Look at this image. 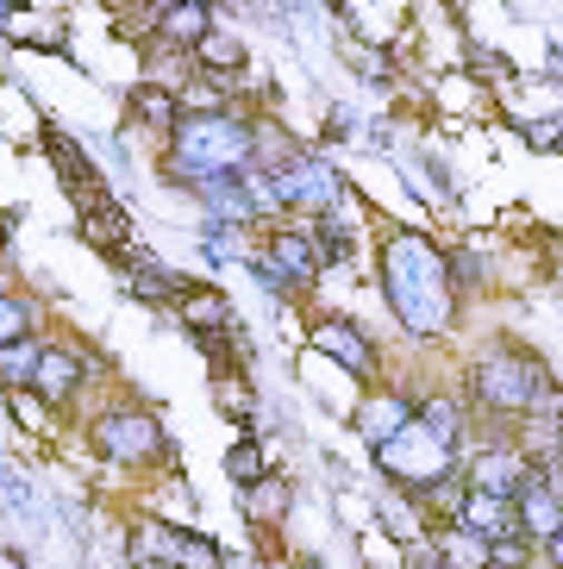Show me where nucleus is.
I'll list each match as a JSON object with an SVG mask.
<instances>
[{
  "mask_svg": "<svg viewBox=\"0 0 563 569\" xmlns=\"http://www.w3.org/2000/svg\"><path fill=\"white\" fill-rule=\"evenodd\" d=\"M414 419L426 426L445 451H464V438H470V407L457 401V395H419L414 401Z\"/></svg>",
  "mask_w": 563,
  "mask_h": 569,
  "instance_id": "obj_16",
  "label": "nucleus"
},
{
  "mask_svg": "<svg viewBox=\"0 0 563 569\" xmlns=\"http://www.w3.org/2000/svg\"><path fill=\"white\" fill-rule=\"evenodd\" d=\"M214 407L226 419H238V426H250L257 419V388H250L245 369H226V376H214Z\"/></svg>",
  "mask_w": 563,
  "mask_h": 569,
  "instance_id": "obj_20",
  "label": "nucleus"
},
{
  "mask_svg": "<svg viewBox=\"0 0 563 569\" xmlns=\"http://www.w3.org/2000/svg\"><path fill=\"white\" fill-rule=\"evenodd\" d=\"M464 57L476 63V76H488V82H507V76H514V63L501 51H488V44H464Z\"/></svg>",
  "mask_w": 563,
  "mask_h": 569,
  "instance_id": "obj_29",
  "label": "nucleus"
},
{
  "mask_svg": "<svg viewBox=\"0 0 563 569\" xmlns=\"http://www.w3.org/2000/svg\"><path fill=\"white\" fill-rule=\"evenodd\" d=\"M269 194H276V213L282 219H314V213H332V207H345V176L326 163V157L314 151H295L282 169H269L264 176Z\"/></svg>",
  "mask_w": 563,
  "mask_h": 569,
  "instance_id": "obj_4",
  "label": "nucleus"
},
{
  "mask_svg": "<svg viewBox=\"0 0 563 569\" xmlns=\"http://www.w3.org/2000/svg\"><path fill=\"white\" fill-rule=\"evenodd\" d=\"M26 332H38V301L0 288V345H13V338H26Z\"/></svg>",
  "mask_w": 563,
  "mask_h": 569,
  "instance_id": "obj_24",
  "label": "nucleus"
},
{
  "mask_svg": "<svg viewBox=\"0 0 563 569\" xmlns=\"http://www.w3.org/2000/svg\"><path fill=\"white\" fill-rule=\"evenodd\" d=\"M419 169H426V182H432V194H438V201H457V182H451V169H445V157H432V151H419Z\"/></svg>",
  "mask_w": 563,
  "mask_h": 569,
  "instance_id": "obj_30",
  "label": "nucleus"
},
{
  "mask_svg": "<svg viewBox=\"0 0 563 569\" xmlns=\"http://www.w3.org/2000/svg\"><path fill=\"white\" fill-rule=\"evenodd\" d=\"M7 413H13L19 426H26V432H45L57 407H50L45 395H38V388H7Z\"/></svg>",
  "mask_w": 563,
  "mask_h": 569,
  "instance_id": "obj_26",
  "label": "nucleus"
},
{
  "mask_svg": "<svg viewBox=\"0 0 563 569\" xmlns=\"http://www.w3.org/2000/svg\"><path fill=\"white\" fill-rule=\"evenodd\" d=\"M432 545H438L457 569H488V538L470 532V526H457V519H445V532L432 538Z\"/></svg>",
  "mask_w": 563,
  "mask_h": 569,
  "instance_id": "obj_22",
  "label": "nucleus"
},
{
  "mask_svg": "<svg viewBox=\"0 0 563 569\" xmlns=\"http://www.w3.org/2000/svg\"><path fill=\"white\" fill-rule=\"evenodd\" d=\"M307 351H319L326 363H338L345 376H357V382H382V351L376 338L357 326L350 313H319L314 326H307Z\"/></svg>",
  "mask_w": 563,
  "mask_h": 569,
  "instance_id": "obj_6",
  "label": "nucleus"
},
{
  "mask_svg": "<svg viewBox=\"0 0 563 569\" xmlns=\"http://www.w3.org/2000/svg\"><path fill=\"white\" fill-rule=\"evenodd\" d=\"M407 419H414V395L369 382V395L357 401V413H350V432H357V438L369 445V451H376V445H388V438H395L401 426H407Z\"/></svg>",
  "mask_w": 563,
  "mask_h": 569,
  "instance_id": "obj_12",
  "label": "nucleus"
},
{
  "mask_svg": "<svg viewBox=\"0 0 563 569\" xmlns=\"http://www.w3.org/2000/svg\"><path fill=\"white\" fill-rule=\"evenodd\" d=\"M264 469H269V457H264V445H257L250 432L238 438L233 451H226V476H233V488H250L257 476H264Z\"/></svg>",
  "mask_w": 563,
  "mask_h": 569,
  "instance_id": "obj_25",
  "label": "nucleus"
},
{
  "mask_svg": "<svg viewBox=\"0 0 563 569\" xmlns=\"http://www.w3.org/2000/svg\"><path fill=\"white\" fill-rule=\"evenodd\" d=\"M526 563H532V538L526 532L488 538V569H526Z\"/></svg>",
  "mask_w": 563,
  "mask_h": 569,
  "instance_id": "obj_28",
  "label": "nucleus"
},
{
  "mask_svg": "<svg viewBox=\"0 0 563 569\" xmlns=\"http://www.w3.org/2000/svg\"><path fill=\"white\" fill-rule=\"evenodd\" d=\"M169 569H226V551H219L207 532H188L176 526V545H169Z\"/></svg>",
  "mask_w": 563,
  "mask_h": 569,
  "instance_id": "obj_23",
  "label": "nucleus"
},
{
  "mask_svg": "<svg viewBox=\"0 0 563 569\" xmlns=\"http://www.w3.org/2000/svg\"><path fill=\"white\" fill-rule=\"evenodd\" d=\"M257 251H269L288 276H295L300 288H314L319 276H326V257H319V238L307 219H269L264 238H257Z\"/></svg>",
  "mask_w": 563,
  "mask_h": 569,
  "instance_id": "obj_9",
  "label": "nucleus"
},
{
  "mask_svg": "<svg viewBox=\"0 0 563 569\" xmlns=\"http://www.w3.org/2000/svg\"><path fill=\"white\" fill-rule=\"evenodd\" d=\"M176 119H182V94L169 82H132L126 88V126H138V132H150V138H169L176 132Z\"/></svg>",
  "mask_w": 563,
  "mask_h": 569,
  "instance_id": "obj_13",
  "label": "nucleus"
},
{
  "mask_svg": "<svg viewBox=\"0 0 563 569\" xmlns=\"http://www.w3.org/2000/svg\"><path fill=\"white\" fill-rule=\"evenodd\" d=\"M38 138H45V157H50V169H57V182H63V194L76 201V213H88V207L107 194V182H100V169H95V157L76 144L69 132H57V126H38Z\"/></svg>",
  "mask_w": 563,
  "mask_h": 569,
  "instance_id": "obj_8",
  "label": "nucleus"
},
{
  "mask_svg": "<svg viewBox=\"0 0 563 569\" xmlns=\"http://www.w3.org/2000/svg\"><path fill=\"white\" fill-rule=\"evenodd\" d=\"M176 313H182V326L188 332H207V326H245V319H238V307L226 301V295H219V288H188L182 301H176Z\"/></svg>",
  "mask_w": 563,
  "mask_h": 569,
  "instance_id": "obj_18",
  "label": "nucleus"
},
{
  "mask_svg": "<svg viewBox=\"0 0 563 569\" xmlns=\"http://www.w3.org/2000/svg\"><path fill=\"white\" fill-rule=\"evenodd\" d=\"M238 507H245L250 526H282L288 507H295V482H288L282 469H264L250 488H238Z\"/></svg>",
  "mask_w": 563,
  "mask_h": 569,
  "instance_id": "obj_15",
  "label": "nucleus"
},
{
  "mask_svg": "<svg viewBox=\"0 0 563 569\" xmlns=\"http://www.w3.org/2000/svg\"><path fill=\"white\" fill-rule=\"evenodd\" d=\"M126 295H132V301H145V307H176L188 295V276H176V269L164 263V257H150V251H132V244H126Z\"/></svg>",
  "mask_w": 563,
  "mask_h": 569,
  "instance_id": "obj_11",
  "label": "nucleus"
},
{
  "mask_svg": "<svg viewBox=\"0 0 563 569\" xmlns=\"http://www.w3.org/2000/svg\"><path fill=\"white\" fill-rule=\"evenodd\" d=\"M245 269H250V282L264 288L269 301H282V307H295L300 295H307V288H300L295 276H288V269H282V263H276V257H269V251H257V244H250V251H245Z\"/></svg>",
  "mask_w": 563,
  "mask_h": 569,
  "instance_id": "obj_19",
  "label": "nucleus"
},
{
  "mask_svg": "<svg viewBox=\"0 0 563 569\" xmlns=\"http://www.w3.org/2000/svg\"><path fill=\"white\" fill-rule=\"evenodd\" d=\"M464 388H470V407L488 419H526V413H557L563 407L545 357L520 351L514 338H501L495 351H482L464 369Z\"/></svg>",
  "mask_w": 563,
  "mask_h": 569,
  "instance_id": "obj_2",
  "label": "nucleus"
},
{
  "mask_svg": "<svg viewBox=\"0 0 563 569\" xmlns=\"http://www.w3.org/2000/svg\"><path fill=\"white\" fill-rule=\"evenodd\" d=\"M382 301L401 319L407 338H445L457 326V282L451 251H438L426 232H388L382 238Z\"/></svg>",
  "mask_w": 563,
  "mask_h": 569,
  "instance_id": "obj_1",
  "label": "nucleus"
},
{
  "mask_svg": "<svg viewBox=\"0 0 563 569\" xmlns=\"http://www.w3.org/2000/svg\"><path fill=\"white\" fill-rule=\"evenodd\" d=\"M195 69L200 76H219V82H245V69H250L245 38H238L233 26H214V32L195 44Z\"/></svg>",
  "mask_w": 563,
  "mask_h": 569,
  "instance_id": "obj_14",
  "label": "nucleus"
},
{
  "mask_svg": "<svg viewBox=\"0 0 563 569\" xmlns=\"http://www.w3.org/2000/svg\"><path fill=\"white\" fill-rule=\"evenodd\" d=\"M345 138H357V113H350V107H332L326 113V144H345Z\"/></svg>",
  "mask_w": 563,
  "mask_h": 569,
  "instance_id": "obj_31",
  "label": "nucleus"
},
{
  "mask_svg": "<svg viewBox=\"0 0 563 569\" xmlns=\"http://www.w3.org/2000/svg\"><path fill=\"white\" fill-rule=\"evenodd\" d=\"M445 7H457V0H445Z\"/></svg>",
  "mask_w": 563,
  "mask_h": 569,
  "instance_id": "obj_39",
  "label": "nucleus"
},
{
  "mask_svg": "<svg viewBox=\"0 0 563 569\" xmlns=\"http://www.w3.org/2000/svg\"><path fill=\"white\" fill-rule=\"evenodd\" d=\"M88 438H95V457H107L113 469H150L157 457H169L164 419L145 401H107L88 419Z\"/></svg>",
  "mask_w": 563,
  "mask_h": 569,
  "instance_id": "obj_3",
  "label": "nucleus"
},
{
  "mask_svg": "<svg viewBox=\"0 0 563 569\" xmlns=\"http://www.w3.org/2000/svg\"><path fill=\"white\" fill-rule=\"evenodd\" d=\"M95 376H100V357H88L82 345H63V338H45L38 369H32V388L63 413V407H76V395H82Z\"/></svg>",
  "mask_w": 563,
  "mask_h": 569,
  "instance_id": "obj_7",
  "label": "nucleus"
},
{
  "mask_svg": "<svg viewBox=\"0 0 563 569\" xmlns=\"http://www.w3.org/2000/svg\"><path fill=\"white\" fill-rule=\"evenodd\" d=\"M38 351H45V338H38V332L13 338V345H0V395H7V388H32Z\"/></svg>",
  "mask_w": 563,
  "mask_h": 569,
  "instance_id": "obj_21",
  "label": "nucleus"
},
{
  "mask_svg": "<svg viewBox=\"0 0 563 569\" xmlns=\"http://www.w3.org/2000/svg\"><path fill=\"white\" fill-rule=\"evenodd\" d=\"M457 526H470V532H482V538H507V532H520V507L507 501V495H482V488H470Z\"/></svg>",
  "mask_w": 563,
  "mask_h": 569,
  "instance_id": "obj_17",
  "label": "nucleus"
},
{
  "mask_svg": "<svg viewBox=\"0 0 563 569\" xmlns=\"http://www.w3.org/2000/svg\"><path fill=\"white\" fill-rule=\"evenodd\" d=\"M545 563H551V569H563V526L545 538Z\"/></svg>",
  "mask_w": 563,
  "mask_h": 569,
  "instance_id": "obj_34",
  "label": "nucleus"
},
{
  "mask_svg": "<svg viewBox=\"0 0 563 569\" xmlns=\"http://www.w3.org/2000/svg\"><path fill=\"white\" fill-rule=\"evenodd\" d=\"M0 507H13V513H26V519L38 513V495H32V482H26V469L7 463V457H0Z\"/></svg>",
  "mask_w": 563,
  "mask_h": 569,
  "instance_id": "obj_27",
  "label": "nucleus"
},
{
  "mask_svg": "<svg viewBox=\"0 0 563 569\" xmlns=\"http://www.w3.org/2000/svg\"><path fill=\"white\" fill-rule=\"evenodd\" d=\"M364 138H369V144H376V151H395V132H388V126H369Z\"/></svg>",
  "mask_w": 563,
  "mask_h": 569,
  "instance_id": "obj_35",
  "label": "nucleus"
},
{
  "mask_svg": "<svg viewBox=\"0 0 563 569\" xmlns=\"http://www.w3.org/2000/svg\"><path fill=\"white\" fill-rule=\"evenodd\" d=\"M464 476H470V488H482V495H507V501H514L520 488H526V476H532V457L520 451L514 438H495V445H482V451L464 463Z\"/></svg>",
  "mask_w": 563,
  "mask_h": 569,
  "instance_id": "obj_10",
  "label": "nucleus"
},
{
  "mask_svg": "<svg viewBox=\"0 0 563 569\" xmlns=\"http://www.w3.org/2000/svg\"><path fill=\"white\" fill-rule=\"evenodd\" d=\"M557 432H563V407H557Z\"/></svg>",
  "mask_w": 563,
  "mask_h": 569,
  "instance_id": "obj_38",
  "label": "nucleus"
},
{
  "mask_svg": "<svg viewBox=\"0 0 563 569\" xmlns=\"http://www.w3.org/2000/svg\"><path fill=\"white\" fill-rule=\"evenodd\" d=\"M13 226H19V207H0V257H7V244H13Z\"/></svg>",
  "mask_w": 563,
  "mask_h": 569,
  "instance_id": "obj_33",
  "label": "nucleus"
},
{
  "mask_svg": "<svg viewBox=\"0 0 563 569\" xmlns=\"http://www.w3.org/2000/svg\"><path fill=\"white\" fill-rule=\"evenodd\" d=\"M226 569H233V563H226ZM238 569H264V563H238Z\"/></svg>",
  "mask_w": 563,
  "mask_h": 569,
  "instance_id": "obj_37",
  "label": "nucleus"
},
{
  "mask_svg": "<svg viewBox=\"0 0 563 569\" xmlns=\"http://www.w3.org/2000/svg\"><path fill=\"white\" fill-rule=\"evenodd\" d=\"M107 7H113V13H126V7H138V0H107Z\"/></svg>",
  "mask_w": 563,
  "mask_h": 569,
  "instance_id": "obj_36",
  "label": "nucleus"
},
{
  "mask_svg": "<svg viewBox=\"0 0 563 569\" xmlns=\"http://www.w3.org/2000/svg\"><path fill=\"white\" fill-rule=\"evenodd\" d=\"M369 457H376V469L401 488V495H414V488H426V482H432V476L457 469V451H445V445H438V438H432L426 426H419V419H407V426H401V432L388 438V445H376Z\"/></svg>",
  "mask_w": 563,
  "mask_h": 569,
  "instance_id": "obj_5",
  "label": "nucleus"
},
{
  "mask_svg": "<svg viewBox=\"0 0 563 569\" xmlns=\"http://www.w3.org/2000/svg\"><path fill=\"white\" fill-rule=\"evenodd\" d=\"M407 569H457V563H451V557L426 538V545H414V563H407Z\"/></svg>",
  "mask_w": 563,
  "mask_h": 569,
  "instance_id": "obj_32",
  "label": "nucleus"
}]
</instances>
